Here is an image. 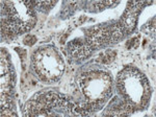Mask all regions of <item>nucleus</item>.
Wrapping results in <instances>:
<instances>
[{
  "label": "nucleus",
  "instance_id": "nucleus-1",
  "mask_svg": "<svg viewBox=\"0 0 156 117\" xmlns=\"http://www.w3.org/2000/svg\"><path fill=\"white\" fill-rule=\"evenodd\" d=\"M116 55V51H107V53H105L104 55H102L99 59H101L100 61H101L103 64H108V63L112 62V61L114 60Z\"/></svg>",
  "mask_w": 156,
  "mask_h": 117
},
{
  "label": "nucleus",
  "instance_id": "nucleus-3",
  "mask_svg": "<svg viewBox=\"0 0 156 117\" xmlns=\"http://www.w3.org/2000/svg\"><path fill=\"white\" fill-rule=\"evenodd\" d=\"M35 42H37V38L33 37V36L28 35V36H26L24 39V44L28 45V46H32Z\"/></svg>",
  "mask_w": 156,
  "mask_h": 117
},
{
  "label": "nucleus",
  "instance_id": "nucleus-2",
  "mask_svg": "<svg viewBox=\"0 0 156 117\" xmlns=\"http://www.w3.org/2000/svg\"><path fill=\"white\" fill-rule=\"evenodd\" d=\"M139 46V38H133L131 40H129L126 44V47L128 49H131V48H137Z\"/></svg>",
  "mask_w": 156,
  "mask_h": 117
},
{
  "label": "nucleus",
  "instance_id": "nucleus-4",
  "mask_svg": "<svg viewBox=\"0 0 156 117\" xmlns=\"http://www.w3.org/2000/svg\"><path fill=\"white\" fill-rule=\"evenodd\" d=\"M155 18H153V19H151V20L149 21L148 23L146 24V30L147 32H154V30H155Z\"/></svg>",
  "mask_w": 156,
  "mask_h": 117
},
{
  "label": "nucleus",
  "instance_id": "nucleus-5",
  "mask_svg": "<svg viewBox=\"0 0 156 117\" xmlns=\"http://www.w3.org/2000/svg\"><path fill=\"white\" fill-rule=\"evenodd\" d=\"M85 19H87V17H85V16H81V18H80V20H79V23H82L84 20H85Z\"/></svg>",
  "mask_w": 156,
  "mask_h": 117
}]
</instances>
